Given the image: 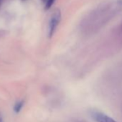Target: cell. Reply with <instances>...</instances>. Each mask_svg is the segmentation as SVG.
<instances>
[{
    "mask_svg": "<svg viewBox=\"0 0 122 122\" xmlns=\"http://www.w3.org/2000/svg\"><path fill=\"white\" fill-rule=\"evenodd\" d=\"M91 116L93 118V120L96 121V122H116L113 118L105 115L104 113H103L101 112L95 111L91 112Z\"/></svg>",
    "mask_w": 122,
    "mask_h": 122,
    "instance_id": "obj_2",
    "label": "cell"
},
{
    "mask_svg": "<svg viewBox=\"0 0 122 122\" xmlns=\"http://www.w3.org/2000/svg\"><path fill=\"white\" fill-rule=\"evenodd\" d=\"M22 1H25V0H22Z\"/></svg>",
    "mask_w": 122,
    "mask_h": 122,
    "instance_id": "obj_7",
    "label": "cell"
},
{
    "mask_svg": "<svg viewBox=\"0 0 122 122\" xmlns=\"http://www.w3.org/2000/svg\"><path fill=\"white\" fill-rule=\"evenodd\" d=\"M2 0H0V6L2 5Z\"/></svg>",
    "mask_w": 122,
    "mask_h": 122,
    "instance_id": "obj_5",
    "label": "cell"
},
{
    "mask_svg": "<svg viewBox=\"0 0 122 122\" xmlns=\"http://www.w3.org/2000/svg\"><path fill=\"white\" fill-rule=\"evenodd\" d=\"M24 106V101H18L15 103V105L14 106V111L15 113H18L21 109Z\"/></svg>",
    "mask_w": 122,
    "mask_h": 122,
    "instance_id": "obj_3",
    "label": "cell"
},
{
    "mask_svg": "<svg viewBox=\"0 0 122 122\" xmlns=\"http://www.w3.org/2000/svg\"><path fill=\"white\" fill-rule=\"evenodd\" d=\"M55 0H47V2H45V10H49L52 6V5L54 4Z\"/></svg>",
    "mask_w": 122,
    "mask_h": 122,
    "instance_id": "obj_4",
    "label": "cell"
},
{
    "mask_svg": "<svg viewBox=\"0 0 122 122\" xmlns=\"http://www.w3.org/2000/svg\"><path fill=\"white\" fill-rule=\"evenodd\" d=\"M42 1L43 2H45H45H47V0H42Z\"/></svg>",
    "mask_w": 122,
    "mask_h": 122,
    "instance_id": "obj_6",
    "label": "cell"
},
{
    "mask_svg": "<svg viewBox=\"0 0 122 122\" xmlns=\"http://www.w3.org/2000/svg\"><path fill=\"white\" fill-rule=\"evenodd\" d=\"M61 20V12L59 9H55L51 15L49 22V37H52Z\"/></svg>",
    "mask_w": 122,
    "mask_h": 122,
    "instance_id": "obj_1",
    "label": "cell"
}]
</instances>
